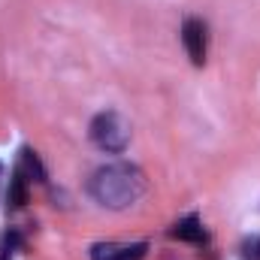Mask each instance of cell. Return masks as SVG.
I'll return each mask as SVG.
<instances>
[{
	"mask_svg": "<svg viewBox=\"0 0 260 260\" xmlns=\"http://www.w3.org/2000/svg\"><path fill=\"white\" fill-rule=\"evenodd\" d=\"M91 197L106 206V209H130L139 197L145 194V179L133 164H106L94 173L91 185H88Z\"/></svg>",
	"mask_w": 260,
	"mask_h": 260,
	"instance_id": "obj_1",
	"label": "cell"
},
{
	"mask_svg": "<svg viewBox=\"0 0 260 260\" xmlns=\"http://www.w3.org/2000/svg\"><path fill=\"white\" fill-rule=\"evenodd\" d=\"M91 139H94L103 151L121 154L130 142V124L118 115V112H112V109H109V112H100V115L91 121Z\"/></svg>",
	"mask_w": 260,
	"mask_h": 260,
	"instance_id": "obj_2",
	"label": "cell"
},
{
	"mask_svg": "<svg viewBox=\"0 0 260 260\" xmlns=\"http://www.w3.org/2000/svg\"><path fill=\"white\" fill-rule=\"evenodd\" d=\"M182 43L188 49V58L194 67L206 64V24L200 18H188L182 24Z\"/></svg>",
	"mask_w": 260,
	"mask_h": 260,
	"instance_id": "obj_3",
	"label": "cell"
},
{
	"mask_svg": "<svg viewBox=\"0 0 260 260\" xmlns=\"http://www.w3.org/2000/svg\"><path fill=\"white\" fill-rule=\"evenodd\" d=\"M145 242H133V245H121V242H97L91 248V260H142L145 257Z\"/></svg>",
	"mask_w": 260,
	"mask_h": 260,
	"instance_id": "obj_4",
	"label": "cell"
},
{
	"mask_svg": "<svg viewBox=\"0 0 260 260\" xmlns=\"http://www.w3.org/2000/svg\"><path fill=\"white\" fill-rule=\"evenodd\" d=\"M173 236L176 239H185V242H206V230H203V221L197 218V215H185V218H179L176 221V227H173Z\"/></svg>",
	"mask_w": 260,
	"mask_h": 260,
	"instance_id": "obj_5",
	"label": "cell"
},
{
	"mask_svg": "<svg viewBox=\"0 0 260 260\" xmlns=\"http://www.w3.org/2000/svg\"><path fill=\"white\" fill-rule=\"evenodd\" d=\"M9 206L12 209H21L24 203H27V176L21 173V167L12 173V179H9Z\"/></svg>",
	"mask_w": 260,
	"mask_h": 260,
	"instance_id": "obj_6",
	"label": "cell"
},
{
	"mask_svg": "<svg viewBox=\"0 0 260 260\" xmlns=\"http://www.w3.org/2000/svg\"><path fill=\"white\" fill-rule=\"evenodd\" d=\"M21 173H24V176H30L34 182H46V170H43V164H40L37 151H30V148H24V151H21Z\"/></svg>",
	"mask_w": 260,
	"mask_h": 260,
	"instance_id": "obj_7",
	"label": "cell"
},
{
	"mask_svg": "<svg viewBox=\"0 0 260 260\" xmlns=\"http://www.w3.org/2000/svg\"><path fill=\"white\" fill-rule=\"evenodd\" d=\"M242 257L245 260H260V236H251L242 242Z\"/></svg>",
	"mask_w": 260,
	"mask_h": 260,
	"instance_id": "obj_8",
	"label": "cell"
},
{
	"mask_svg": "<svg viewBox=\"0 0 260 260\" xmlns=\"http://www.w3.org/2000/svg\"><path fill=\"white\" fill-rule=\"evenodd\" d=\"M15 242H18V236H15V233L3 239V248H0V260H12V245H15Z\"/></svg>",
	"mask_w": 260,
	"mask_h": 260,
	"instance_id": "obj_9",
	"label": "cell"
},
{
	"mask_svg": "<svg viewBox=\"0 0 260 260\" xmlns=\"http://www.w3.org/2000/svg\"><path fill=\"white\" fill-rule=\"evenodd\" d=\"M0 176H3V173H0Z\"/></svg>",
	"mask_w": 260,
	"mask_h": 260,
	"instance_id": "obj_10",
	"label": "cell"
}]
</instances>
